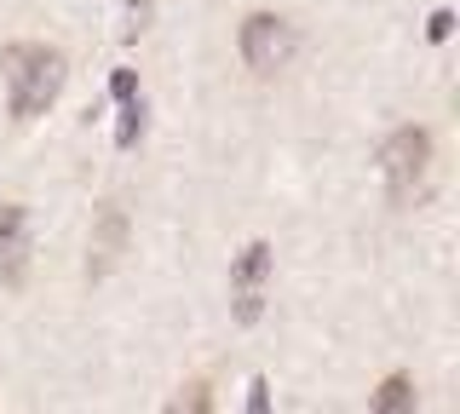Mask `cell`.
<instances>
[{"instance_id": "6da1fadb", "label": "cell", "mask_w": 460, "mask_h": 414, "mask_svg": "<svg viewBox=\"0 0 460 414\" xmlns=\"http://www.w3.org/2000/svg\"><path fill=\"white\" fill-rule=\"evenodd\" d=\"M0 69H6V92H12V116L35 121L52 110V98L64 92V52L47 47V40H12L0 52Z\"/></svg>"}, {"instance_id": "7a4b0ae2", "label": "cell", "mask_w": 460, "mask_h": 414, "mask_svg": "<svg viewBox=\"0 0 460 414\" xmlns=\"http://www.w3.org/2000/svg\"><path fill=\"white\" fill-rule=\"evenodd\" d=\"M380 173H385V190L392 202H414L426 190V173H431V133L426 127H397L392 138L380 145Z\"/></svg>"}, {"instance_id": "3957f363", "label": "cell", "mask_w": 460, "mask_h": 414, "mask_svg": "<svg viewBox=\"0 0 460 414\" xmlns=\"http://www.w3.org/2000/svg\"><path fill=\"white\" fill-rule=\"evenodd\" d=\"M270 265H277V253H270V242H248V248L236 253V265H230V317L242 328H253L265 317V282H270Z\"/></svg>"}, {"instance_id": "277c9868", "label": "cell", "mask_w": 460, "mask_h": 414, "mask_svg": "<svg viewBox=\"0 0 460 414\" xmlns=\"http://www.w3.org/2000/svg\"><path fill=\"white\" fill-rule=\"evenodd\" d=\"M236 47H242V64H248L253 75H277V69L294 58V23L277 18V12H253V18L242 23Z\"/></svg>"}, {"instance_id": "5b68a950", "label": "cell", "mask_w": 460, "mask_h": 414, "mask_svg": "<svg viewBox=\"0 0 460 414\" xmlns=\"http://www.w3.org/2000/svg\"><path fill=\"white\" fill-rule=\"evenodd\" d=\"M29 277V213L18 202L0 207V288H23Z\"/></svg>"}, {"instance_id": "8992f818", "label": "cell", "mask_w": 460, "mask_h": 414, "mask_svg": "<svg viewBox=\"0 0 460 414\" xmlns=\"http://www.w3.org/2000/svg\"><path fill=\"white\" fill-rule=\"evenodd\" d=\"M121 248H127V213L115 202H104V213H98V225H93V260H86V270L104 277V270L121 260Z\"/></svg>"}, {"instance_id": "52a82bcc", "label": "cell", "mask_w": 460, "mask_h": 414, "mask_svg": "<svg viewBox=\"0 0 460 414\" xmlns=\"http://www.w3.org/2000/svg\"><path fill=\"white\" fill-rule=\"evenodd\" d=\"M374 414H414V380L409 374H385L374 392Z\"/></svg>"}, {"instance_id": "ba28073f", "label": "cell", "mask_w": 460, "mask_h": 414, "mask_svg": "<svg viewBox=\"0 0 460 414\" xmlns=\"http://www.w3.org/2000/svg\"><path fill=\"white\" fill-rule=\"evenodd\" d=\"M167 414H213V392H208V380H184L179 392H172Z\"/></svg>"}, {"instance_id": "9c48e42d", "label": "cell", "mask_w": 460, "mask_h": 414, "mask_svg": "<svg viewBox=\"0 0 460 414\" xmlns=\"http://www.w3.org/2000/svg\"><path fill=\"white\" fill-rule=\"evenodd\" d=\"M138 133H144V104H138V98H127V104H121V127H115V145L133 150Z\"/></svg>"}, {"instance_id": "30bf717a", "label": "cell", "mask_w": 460, "mask_h": 414, "mask_svg": "<svg viewBox=\"0 0 460 414\" xmlns=\"http://www.w3.org/2000/svg\"><path fill=\"white\" fill-rule=\"evenodd\" d=\"M144 30H150V0H127V6H121V35L133 40Z\"/></svg>"}, {"instance_id": "8fae6325", "label": "cell", "mask_w": 460, "mask_h": 414, "mask_svg": "<svg viewBox=\"0 0 460 414\" xmlns=\"http://www.w3.org/2000/svg\"><path fill=\"white\" fill-rule=\"evenodd\" d=\"M449 35H455V12L438 6V12H431V23H426V40H449Z\"/></svg>"}, {"instance_id": "7c38bea8", "label": "cell", "mask_w": 460, "mask_h": 414, "mask_svg": "<svg viewBox=\"0 0 460 414\" xmlns=\"http://www.w3.org/2000/svg\"><path fill=\"white\" fill-rule=\"evenodd\" d=\"M110 92L121 98V104H127V98H138V75H133V69H115V75H110Z\"/></svg>"}, {"instance_id": "4fadbf2b", "label": "cell", "mask_w": 460, "mask_h": 414, "mask_svg": "<svg viewBox=\"0 0 460 414\" xmlns=\"http://www.w3.org/2000/svg\"><path fill=\"white\" fill-rule=\"evenodd\" d=\"M248 414H270V385H265V380L248 385Z\"/></svg>"}]
</instances>
